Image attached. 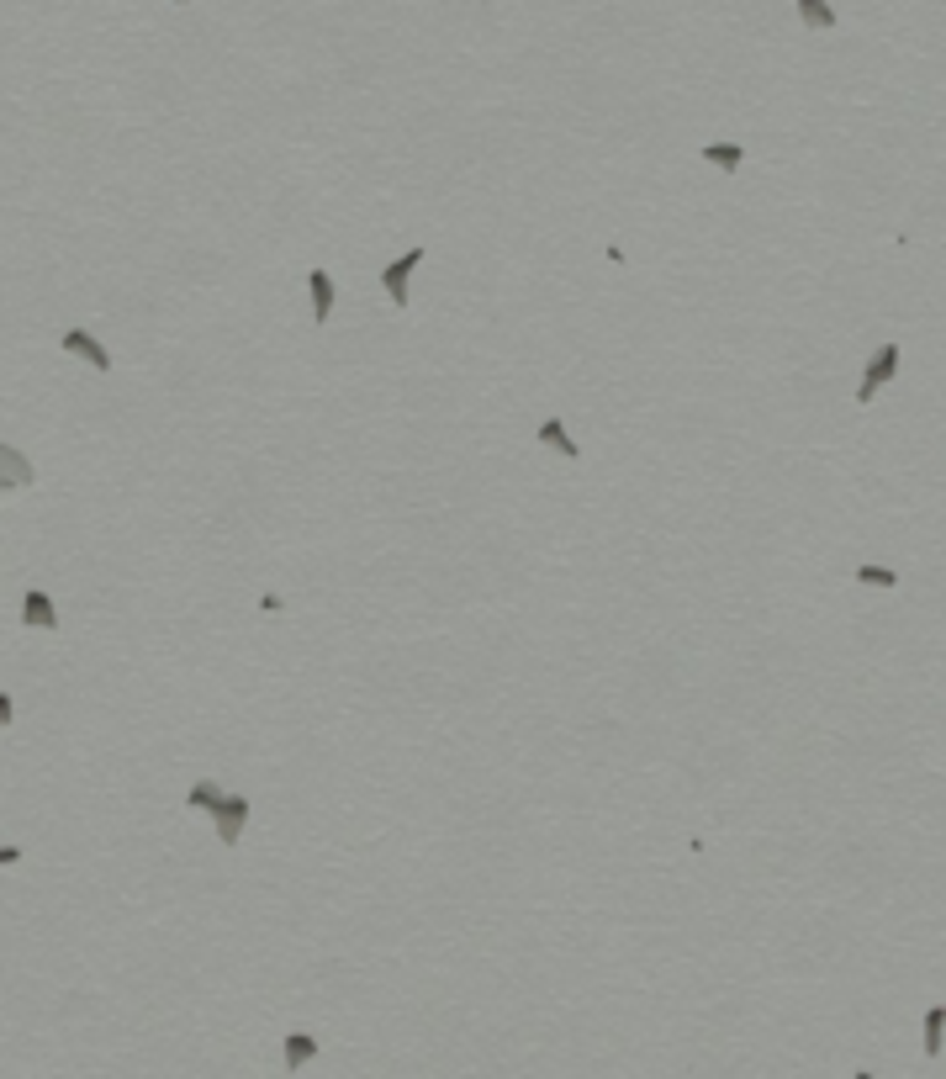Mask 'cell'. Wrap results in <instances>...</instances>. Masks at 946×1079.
Segmentation results:
<instances>
[{
	"instance_id": "obj_1",
	"label": "cell",
	"mask_w": 946,
	"mask_h": 1079,
	"mask_svg": "<svg viewBox=\"0 0 946 1079\" xmlns=\"http://www.w3.org/2000/svg\"><path fill=\"white\" fill-rule=\"evenodd\" d=\"M211 820H217V842H222V847H238V836H243V826H249V799H243V794H222V804L211 810Z\"/></svg>"
},
{
	"instance_id": "obj_2",
	"label": "cell",
	"mask_w": 946,
	"mask_h": 1079,
	"mask_svg": "<svg viewBox=\"0 0 946 1079\" xmlns=\"http://www.w3.org/2000/svg\"><path fill=\"white\" fill-rule=\"evenodd\" d=\"M423 265V249H408V254H397L386 270H381V286H386V297H392V308H408V281H413V270Z\"/></svg>"
},
{
	"instance_id": "obj_3",
	"label": "cell",
	"mask_w": 946,
	"mask_h": 1079,
	"mask_svg": "<svg viewBox=\"0 0 946 1079\" xmlns=\"http://www.w3.org/2000/svg\"><path fill=\"white\" fill-rule=\"evenodd\" d=\"M894 371H899V344H883V349L867 360V376H862V387H856V403H872V392L888 387Z\"/></svg>"
},
{
	"instance_id": "obj_4",
	"label": "cell",
	"mask_w": 946,
	"mask_h": 1079,
	"mask_svg": "<svg viewBox=\"0 0 946 1079\" xmlns=\"http://www.w3.org/2000/svg\"><path fill=\"white\" fill-rule=\"evenodd\" d=\"M21 625H27V630H59V603L48 598V587H27V598H21Z\"/></svg>"
},
{
	"instance_id": "obj_5",
	"label": "cell",
	"mask_w": 946,
	"mask_h": 1079,
	"mask_svg": "<svg viewBox=\"0 0 946 1079\" xmlns=\"http://www.w3.org/2000/svg\"><path fill=\"white\" fill-rule=\"evenodd\" d=\"M59 344L69 349V355H80V360H91L96 371H111V349H106L96 333H85V328H69V333H59Z\"/></svg>"
},
{
	"instance_id": "obj_6",
	"label": "cell",
	"mask_w": 946,
	"mask_h": 1079,
	"mask_svg": "<svg viewBox=\"0 0 946 1079\" xmlns=\"http://www.w3.org/2000/svg\"><path fill=\"white\" fill-rule=\"evenodd\" d=\"M32 476H37V471H32V460H27L16 444H5V439H0V492H11V487H32Z\"/></svg>"
},
{
	"instance_id": "obj_7",
	"label": "cell",
	"mask_w": 946,
	"mask_h": 1079,
	"mask_svg": "<svg viewBox=\"0 0 946 1079\" xmlns=\"http://www.w3.org/2000/svg\"><path fill=\"white\" fill-rule=\"evenodd\" d=\"M317 1053H322V1048H317L313 1032H286V1043H281V1059H286V1069H291V1075H297V1069H307Z\"/></svg>"
},
{
	"instance_id": "obj_8",
	"label": "cell",
	"mask_w": 946,
	"mask_h": 1079,
	"mask_svg": "<svg viewBox=\"0 0 946 1079\" xmlns=\"http://www.w3.org/2000/svg\"><path fill=\"white\" fill-rule=\"evenodd\" d=\"M307 286H313V313H317V324H328L333 318V302H338V292H333V276L317 265L313 276H307Z\"/></svg>"
},
{
	"instance_id": "obj_9",
	"label": "cell",
	"mask_w": 946,
	"mask_h": 1079,
	"mask_svg": "<svg viewBox=\"0 0 946 1079\" xmlns=\"http://www.w3.org/2000/svg\"><path fill=\"white\" fill-rule=\"evenodd\" d=\"M534 439H539V444H550V450H560L566 460H582V444H576V439L566 434V424H560V419H545Z\"/></svg>"
},
{
	"instance_id": "obj_10",
	"label": "cell",
	"mask_w": 946,
	"mask_h": 1079,
	"mask_svg": "<svg viewBox=\"0 0 946 1079\" xmlns=\"http://www.w3.org/2000/svg\"><path fill=\"white\" fill-rule=\"evenodd\" d=\"M793 5H799L804 27H815V32H831V27H836V5H831V0H793Z\"/></svg>"
},
{
	"instance_id": "obj_11",
	"label": "cell",
	"mask_w": 946,
	"mask_h": 1079,
	"mask_svg": "<svg viewBox=\"0 0 946 1079\" xmlns=\"http://www.w3.org/2000/svg\"><path fill=\"white\" fill-rule=\"evenodd\" d=\"M704 159L719 164V170H740V164H745V148H740V143H704Z\"/></svg>"
},
{
	"instance_id": "obj_12",
	"label": "cell",
	"mask_w": 946,
	"mask_h": 1079,
	"mask_svg": "<svg viewBox=\"0 0 946 1079\" xmlns=\"http://www.w3.org/2000/svg\"><path fill=\"white\" fill-rule=\"evenodd\" d=\"M186 804H191V810H207V815H211V810L222 804V788H217L211 778H196V783H191V794H186Z\"/></svg>"
},
{
	"instance_id": "obj_13",
	"label": "cell",
	"mask_w": 946,
	"mask_h": 1079,
	"mask_svg": "<svg viewBox=\"0 0 946 1079\" xmlns=\"http://www.w3.org/2000/svg\"><path fill=\"white\" fill-rule=\"evenodd\" d=\"M942 1027H946V1005L926 1011V1059H942Z\"/></svg>"
},
{
	"instance_id": "obj_14",
	"label": "cell",
	"mask_w": 946,
	"mask_h": 1079,
	"mask_svg": "<svg viewBox=\"0 0 946 1079\" xmlns=\"http://www.w3.org/2000/svg\"><path fill=\"white\" fill-rule=\"evenodd\" d=\"M856 582L862 587H899V571H888V566H856Z\"/></svg>"
},
{
	"instance_id": "obj_15",
	"label": "cell",
	"mask_w": 946,
	"mask_h": 1079,
	"mask_svg": "<svg viewBox=\"0 0 946 1079\" xmlns=\"http://www.w3.org/2000/svg\"><path fill=\"white\" fill-rule=\"evenodd\" d=\"M11 720H16V699H11V693H0V731H5Z\"/></svg>"
},
{
	"instance_id": "obj_16",
	"label": "cell",
	"mask_w": 946,
	"mask_h": 1079,
	"mask_svg": "<svg viewBox=\"0 0 946 1079\" xmlns=\"http://www.w3.org/2000/svg\"><path fill=\"white\" fill-rule=\"evenodd\" d=\"M16 858H21V847H0V867H11Z\"/></svg>"
},
{
	"instance_id": "obj_17",
	"label": "cell",
	"mask_w": 946,
	"mask_h": 1079,
	"mask_svg": "<svg viewBox=\"0 0 946 1079\" xmlns=\"http://www.w3.org/2000/svg\"><path fill=\"white\" fill-rule=\"evenodd\" d=\"M856 1079H878V1075H872V1069H856Z\"/></svg>"
},
{
	"instance_id": "obj_18",
	"label": "cell",
	"mask_w": 946,
	"mask_h": 1079,
	"mask_svg": "<svg viewBox=\"0 0 946 1079\" xmlns=\"http://www.w3.org/2000/svg\"><path fill=\"white\" fill-rule=\"evenodd\" d=\"M175 5H191V0H175Z\"/></svg>"
}]
</instances>
